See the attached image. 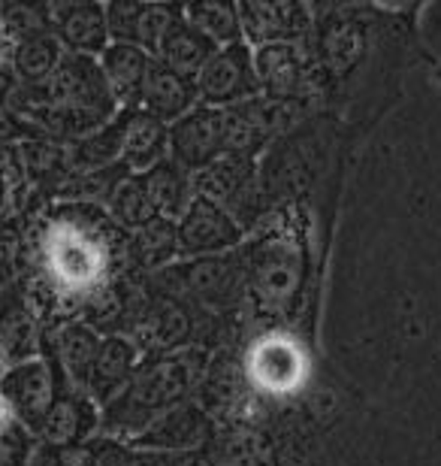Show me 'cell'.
I'll return each instance as SVG.
<instances>
[{
  "label": "cell",
  "mask_w": 441,
  "mask_h": 466,
  "mask_svg": "<svg viewBox=\"0 0 441 466\" xmlns=\"http://www.w3.org/2000/svg\"><path fill=\"white\" fill-rule=\"evenodd\" d=\"M191 466H281L276 440L266 431H215Z\"/></svg>",
  "instance_id": "cell-16"
},
{
  "label": "cell",
  "mask_w": 441,
  "mask_h": 466,
  "mask_svg": "<svg viewBox=\"0 0 441 466\" xmlns=\"http://www.w3.org/2000/svg\"><path fill=\"white\" fill-rule=\"evenodd\" d=\"M315 246V212L308 203H290L269 212L251 230V239L239 246L246 260L251 324L260 330H296L299 337H306V319L315 328L324 276V258Z\"/></svg>",
  "instance_id": "cell-2"
},
{
  "label": "cell",
  "mask_w": 441,
  "mask_h": 466,
  "mask_svg": "<svg viewBox=\"0 0 441 466\" xmlns=\"http://www.w3.org/2000/svg\"><path fill=\"white\" fill-rule=\"evenodd\" d=\"M191 185H194V198H203L215 203V207H221L242 228V233H251L266 218V203L264 194H260V179H257V157L248 155L215 157L212 164L191 173Z\"/></svg>",
  "instance_id": "cell-7"
},
{
  "label": "cell",
  "mask_w": 441,
  "mask_h": 466,
  "mask_svg": "<svg viewBox=\"0 0 441 466\" xmlns=\"http://www.w3.org/2000/svg\"><path fill=\"white\" fill-rule=\"evenodd\" d=\"M242 43L272 46V43H303L312 34V6L306 4H264V0H246L236 4Z\"/></svg>",
  "instance_id": "cell-11"
},
{
  "label": "cell",
  "mask_w": 441,
  "mask_h": 466,
  "mask_svg": "<svg viewBox=\"0 0 441 466\" xmlns=\"http://www.w3.org/2000/svg\"><path fill=\"white\" fill-rule=\"evenodd\" d=\"M134 251L139 273H155L161 267H170L178 258V230L170 218H155L152 225L134 233Z\"/></svg>",
  "instance_id": "cell-26"
},
{
  "label": "cell",
  "mask_w": 441,
  "mask_h": 466,
  "mask_svg": "<svg viewBox=\"0 0 441 466\" xmlns=\"http://www.w3.org/2000/svg\"><path fill=\"white\" fill-rule=\"evenodd\" d=\"M100 431V406L88 394L61 381V390L36 433V440L58 451H82Z\"/></svg>",
  "instance_id": "cell-13"
},
{
  "label": "cell",
  "mask_w": 441,
  "mask_h": 466,
  "mask_svg": "<svg viewBox=\"0 0 441 466\" xmlns=\"http://www.w3.org/2000/svg\"><path fill=\"white\" fill-rule=\"evenodd\" d=\"M178 230V258H209V255H224L242 246L246 233L233 221L227 212L215 203L194 198L191 207L185 209V216L175 221Z\"/></svg>",
  "instance_id": "cell-10"
},
{
  "label": "cell",
  "mask_w": 441,
  "mask_h": 466,
  "mask_svg": "<svg viewBox=\"0 0 441 466\" xmlns=\"http://www.w3.org/2000/svg\"><path fill=\"white\" fill-rule=\"evenodd\" d=\"M185 15L182 4H143L139 6V25H136V46L155 58L157 46L170 34V27Z\"/></svg>",
  "instance_id": "cell-28"
},
{
  "label": "cell",
  "mask_w": 441,
  "mask_h": 466,
  "mask_svg": "<svg viewBox=\"0 0 441 466\" xmlns=\"http://www.w3.org/2000/svg\"><path fill=\"white\" fill-rule=\"evenodd\" d=\"M260 97L278 104H312L326 109L324 76L317 70L315 52L303 43H272L251 49Z\"/></svg>",
  "instance_id": "cell-6"
},
{
  "label": "cell",
  "mask_w": 441,
  "mask_h": 466,
  "mask_svg": "<svg viewBox=\"0 0 441 466\" xmlns=\"http://www.w3.org/2000/svg\"><path fill=\"white\" fill-rule=\"evenodd\" d=\"M18 258H22V239H18L9 228H0V294L9 291Z\"/></svg>",
  "instance_id": "cell-30"
},
{
  "label": "cell",
  "mask_w": 441,
  "mask_h": 466,
  "mask_svg": "<svg viewBox=\"0 0 441 466\" xmlns=\"http://www.w3.org/2000/svg\"><path fill=\"white\" fill-rule=\"evenodd\" d=\"M209 351L178 349L166 354H143L125 390L109 400L100 412V436L130 442L157 415L191 403L200 394Z\"/></svg>",
  "instance_id": "cell-3"
},
{
  "label": "cell",
  "mask_w": 441,
  "mask_h": 466,
  "mask_svg": "<svg viewBox=\"0 0 441 466\" xmlns=\"http://www.w3.org/2000/svg\"><path fill=\"white\" fill-rule=\"evenodd\" d=\"M196 106V86L194 79H185L178 73L166 70L164 64L152 58L143 82V95H139V109L148 116H155L164 125H175L178 118H185Z\"/></svg>",
  "instance_id": "cell-18"
},
{
  "label": "cell",
  "mask_w": 441,
  "mask_h": 466,
  "mask_svg": "<svg viewBox=\"0 0 441 466\" xmlns=\"http://www.w3.org/2000/svg\"><path fill=\"white\" fill-rule=\"evenodd\" d=\"M139 6L136 0H115V4H106V31H109V43H127L136 46V25H139Z\"/></svg>",
  "instance_id": "cell-29"
},
{
  "label": "cell",
  "mask_w": 441,
  "mask_h": 466,
  "mask_svg": "<svg viewBox=\"0 0 441 466\" xmlns=\"http://www.w3.org/2000/svg\"><path fill=\"white\" fill-rule=\"evenodd\" d=\"M155 291L178 297V300L200 306V309L218 315V319H248V294H246V260L242 248L224 251V255L191 258L182 264L161 267L143 276Z\"/></svg>",
  "instance_id": "cell-4"
},
{
  "label": "cell",
  "mask_w": 441,
  "mask_h": 466,
  "mask_svg": "<svg viewBox=\"0 0 441 466\" xmlns=\"http://www.w3.org/2000/svg\"><path fill=\"white\" fill-rule=\"evenodd\" d=\"M170 157V127L143 109H125V139H121V164L130 173H145Z\"/></svg>",
  "instance_id": "cell-20"
},
{
  "label": "cell",
  "mask_w": 441,
  "mask_h": 466,
  "mask_svg": "<svg viewBox=\"0 0 441 466\" xmlns=\"http://www.w3.org/2000/svg\"><path fill=\"white\" fill-rule=\"evenodd\" d=\"M100 73L109 86V95L118 109H139V95H143V82L152 64V55L143 52L139 46L127 43H109L97 58Z\"/></svg>",
  "instance_id": "cell-19"
},
{
  "label": "cell",
  "mask_w": 441,
  "mask_h": 466,
  "mask_svg": "<svg viewBox=\"0 0 441 466\" xmlns=\"http://www.w3.org/2000/svg\"><path fill=\"white\" fill-rule=\"evenodd\" d=\"M100 339H103L100 333L91 330L85 321L70 319V321H61L58 328L49 333V339H43L40 349L55 360L64 385H70L73 390H82V394H85Z\"/></svg>",
  "instance_id": "cell-14"
},
{
  "label": "cell",
  "mask_w": 441,
  "mask_h": 466,
  "mask_svg": "<svg viewBox=\"0 0 441 466\" xmlns=\"http://www.w3.org/2000/svg\"><path fill=\"white\" fill-rule=\"evenodd\" d=\"M49 31L58 36L64 52L100 58L109 46L106 9L100 4H52Z\"/></svg>",
  "instance_id": "cell-15"
},
{
  "label": "cell",
  "mask_w": 441,
  "mask_h": 466,
  "mask_svg": "<svg viewBox=\"0 0 441 466\" xmlns=\"http://www.w3.org/2000/svg\"><path fill=\"white\" fill-rule=\"evenodd\" d=\"M79 466H191V454H161L134 449L130 442L94 436L82 449Z\"/></svg>",
  "instance_id": "cell-24"
},
{
  "label": "cell",
  "mask_w": 441,
  "mask_h": 466,
  "mask_svg": "<svg viewBox=\"0 0 441 466\" xmlns=\"http://www.w3.org/2000/svg\"><path fill=\"white\" fill-rule=\"evenodd\" d=\"M64 58V46L52 31H40L13 43V55H9V70L18 86H43L58 70Z\"/></svg>",
  "instance_id": "cell-22"
},
{
  "label": "cell",
  "mask_w": 441,
  "mask_h": 466,
  "mask_svg": "<svg viewBox=\"0 0 441 466\" xmlns=\"http://www.w3.org/2000/svg\"><path fill=\"white\" fill-rule=\"evenodd\" d=\"M185 18L191 22L196 31L218 46H233L242 43L239 31V13L236 4H224V0H203V4H187Z\"/></svg>",
  "instance_id": "cell-27"
},
{
  "label": "cell",
  "mask_w": 441,
  "mask_h": 466,
  "mask_svg": "<svg viewBox=\"0 0 441 466\" xmlns=\"http://www.w3.org/2000/svg\"><path fill=\"white\" fill-rule=\"evenodd\" d=\"M61 381L64 379L58 367H55V360L45 351H40L36 358L9 363V370L0 379V400L9 406L15 421L31 436H36L55 397H58Z\"/></svg>",
  "instance_id": "cell-8"
},
{
  "label": "cell",
  "mask_w": 441,
  "mask_h": 466,
  "mask_svg": "<svg viewBox=\"0 0 441 466\" xmlns=\"http://www.w3.org/2000/svg\"><path fill=\"white\" fill-rule=\"evenodd\" d=\"M212 436V418L205 415V409L196 400H191V403H182L170 409V412L157 415L143 433L130 440V445L161 454H196Z\"/></svg>",
  "instance_id": "cell-12"
},
{
  "label": "cell",
  "mask_w": 441,
  "mask_h": 466,
  "mask_svg": "<svg viewBox=\"0 0 441 466\" xmlns=\"http://www.w3.org/2000/svg\"><path fill=\"white\" fill-rule=\"evenodd\" d=\"M143 176V185L148 191V200L157 212V218H170L178 221L185 216V209L191 207L194 200V185H191V173L182 170L175 161H161L155 164L152 170L139 173Z\"/></svg>",
  "instance_id": "cell-23"
},
{
  "label": "cell",
  "mask_w": 441,
  "mask_h": 466,
  "mask_svg": "<svg viewBox=\"0 0 441 466\" xmlns=\"http://www.w3.org/2000/svg\"><path fill=\"white\" fill-rule=\"evenodd\" d=\"M194 86H196V106L224 109V106H239V104H248V100L260 97L251 49L246 43L221 46V49L203 64V70L196 73Z\"/></svg>",
  "instance_id": "cell-9"
},
{
  "label": "cell",
  "mask_w": 441,
  "mask_h": 466,
  "mask_svg": "<svg viewBox=\"0 0 441 466\" xmlns=\"http://www.w3.org/2000/svg\"><path fill=\"white\" fill-rule=\"evenodd\" d=\"M296 330L264 328L242 342V367L251 390L272 406L290 403L312 385V354Z\"/></svg>",
  "instance_id": "cell-5"
},
{
  "label": "cell",
  "mask_w": 441,
  "mask_h": 466,
  "mask_svg": "<svg viewBox=\"0 0 441 466\" xmlns=\"http://www.w3.org/2000/svg\"><path fill=\"white\" fill-rule=\"evenodd\" d=\"M317 70L324 76L326 113L360 139L402 95V76L420 58L411 9L312 6Z\"/></svg>",
  "instance_id": "cell-1"
},
{
  "label": "cell",
  "mask_w": 441,
  "mask_h": 466,
  "mask_svg": "<svg viewBox=\"0 0 441 466\" xmlns=\"http://www.w3.org/2000/svg\"><path fill=\"white\" fill-rule=\"evenodd\" d=\"M139 358H143V351L136 349L134 339L103 337L100 349H97V358H94L85 394L103 409L109 400H115L121 390H125L130 376H134Z\"/></svg>",
  "instance_id": "cell-17"
},
{
  "label": "cell",
  "mask_w": 441,
  "mask_h": 466,
  "mask_svg": "<svg viewBox=\"0 0 441 466\" xmlns=\"http://www.w3.org/2000/svg\"><path fill=\"white\" fill-rule=\"evenodd\" d=\"M218 52V46H215L209 36H203L196 27L187 22L182 15L178 22L170 27V34L164 36V43L157 46L155 52V61L164 64L166 70L178 73V76L185 79H196V73L203 70V64L212 58V55Z\"/></svg>",
  "instance_id": "cell-21"
},
{
  "label": "cell",
  "mask_w": 441,
  "mask_h": 466,
  "mask_svg": "<svg viewBox=\"0 0 441 466\" xmlns=\"http://www.w3.org/2000/svg\"><path fill=\"white\" fill-rule=\"evenodd\" d=\"M103 209H106L109 218L127 233L143 230L145 225H152L157 218V212L152 207V200H148V191L143 185V176H136V173H127L125 179L115 182V188H112Z\"/></svg>",
  "instance_id": "cell-25"
}]
</instances>
